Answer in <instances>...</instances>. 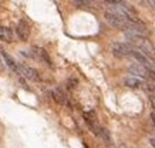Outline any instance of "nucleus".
<instances>
[{
	"instance_id": "nucleus-1",
	"label": "nucleus",
	"mask_w": 155,
	"mask_h": 148,
	"mask_svg": "<svg viewBox=\"0 0 155 148\" xmlns=\"http://www.w3.org/2000/svg\"><path fill=\"white\" fill-rule=\"evenodd\" d=\"M134 60H135L137 63H140L141 66H144L145 68H148V70H151V71H154L155 70V63L151 60V57H148V56H145L144 53L138 51V50H135V48H132L131 54H130Z\"/></svg>"
},
{
	"instance_id": "nucleus-2",
	"label": "nucleus",
	"mask_w": 155,
	"mask_h": 148,
	"mask_svg": "<svg viewBox=\"0 0 155 148\" xmlns=\"http://www.w3.org/2000/svg\"><path fill=\"white\" fill-rule=\"evenodd\" d=\"M104 17H105V20H107V21L111 24L113 27H115V29L125 30V24H127L128 20L122 19V17H120V16L115 15V13H113V12H105Z\"/></svg>"
},
{
	"instance_id": "nucleus-3",
	"label": "nucleus",
	"mask_w": 155,
	"mask_h": 148,
	"mask_svg": "<svg viewBox=\"0 0 155 148\" xmlns=\"http://www.w3.org/2000/svg\"><path fill=\"white\" fill-rule=\"evenodd\" d=\"M111 50H113V54L117 58H122V57H127V56L131 54L132 47L127 43H114Z\"/></svg>"
},
{
	"instance_id": "nucleus-4",
	"label": "nucleus",
	"mask_w": 155,
	"mask_h": 148,
	"mask_svg": "<svg viewBox=\"0 0 155 148\" xmlns=\"http://www.w3.org/2000/svg\"><path fill=\"white\" fill-rule=\"evenodd\" d=\"M16 73L24 76L26 78H28V80H33V81H37L38 78H40L37 70H34V68H31V67H28V66H23V64H17Z\"/></svg>"
},
{
	"instance_id": "nucleus-5",
	"label": "nucleus",
	"mask_w": 155,
	"mask_h": 148,
	"mask_svg": "<svg viewBox=\"0 0 155 148\" xmlns=\"http://www.w3.org/2000/svg\"><path fill=\"white\" fill-rule=\"evenodd\" d=\"M16 33H17L20 40H23V41H26L28 38V36H30V27H28V24L24 20H20L19 21L17 27H16Z\"/></svg>"
},
{
	"instance_id": "nucleus-6",
	"label": "nucleus",
	"mask_w": 155,
	"mask_h": 148,
	"mask_svg": "<svg viewBox=\"0 0 155 148\" xmlns=\"http://www.w3.org/2000/svg\"><path fill=\"white\" fill-rule=\"evenodd\" d=\"M124 86H127L128 88H141L144 86V81L137 78V77H132V76H128L124 78Z\"/></svg>"
},
{
	"instance_id": "nucleus-7",
	"label": "nucleus",
	"mask_w": 155,
	"mask_h": 148,
	"mask_svg": "<svg viewBox=\"0 0 155 148\" xmlns=\"http://www.w3.org/2000/svg\"><path fill=\"white\" fill-rule=\"evenodd\" d=\"M34 57H38L40 60H43V61L46 63V64L51 66V60H50V57H48L47 51H46V50H43V48L34 47Z\"/></svg>"
},
{
	"instance_id": "nucleus-8",
	"label": "nucleus",
	"mask_w": 155,
	"mask_h": 148,
	"mask_svg": "<svg viewBox=\"0 0 155 148\" xmlns=\"http://www.w3.org/2000/svg\"><path fill=\"white\" fill-rule=\"evenodd\" d=\"M53 96H54V100L57 101V103H60V104H66V105H70V103H68V100H67L66 94L63 93L61 90H54L53 91Z\"/></svg>"
},
{
	"instance_id": "nucleus-9",
	"label": "nucleus",
	"mask_w": 155,
	"mask_h": 148,
	"mask_svg": "<svg viewBox=\"0 0 155 148\" xmlns=\"http://www.w3.org/2000/svg\"><path fill=\"white\" fill-rule=\"evenodd\" d=\"M0 38L3 41H13V33L12 30L7 29V27H0Z\"/></svg>"
},
{
	"instance_id": "nucleus-10",
	"label": "nucleus",
	"mask_w": 155,
	"mask_h": 148,
	"mask_svg": "<svg viewBox=\"0 0 155 148\" xmlns=\"http://www.w3.org/2000/svg\"><path fill=\"white\" fill-rule=\"evenodd\" d=\"M2 56H3V58H5L6 64H7V66H9L12 70H14V71H16V68H17V64H16V61H14L13 58L10 57V56H9V54H7L6 51H2Z\"/></svg>"
},
{
	"instance_id": "nucleus-11",
	"label": "nucleus",
	"mask_w": 155,
	"mask_h": 148,
	"mask_svg": "<svg viewBox=\"0 0 155 148\" xmlns=\"http://www.w3.org/2000/svg\"><path fill=\"white\" fill-rule=\"evenodd\" d=\"M67 86H68V88H74V87L77 86V80H74V78H70V80L67 81Z\"/></svg>"
},
{
	"instance_id": "nucleus-12",
	"label": "nucleus",
	"mask_w": 155,
	"mask_h": 148,
	"mask_svg": "<svg viewBox=\"0 0 155 148\" xmlns=\"http://www.w3.org/2000/svg\"><path fill=\"white\" fill-rule=\"evenodd\" d=\"M150 100H151V104H152V108L155 110V94H151Z\"/></svg>"
},
{
	"instance_id": "nucleus-13",
	"label": "nucleus",
	"mask_w": 155,
	"mask_h": 148,
	"mask_svg": "<svg viewBox=\"0 0 155 148\" xmlns=\"http://www.w3.org/2000/svg\"><path fill=\"white\" fill-rule=\"evenodd\" d=\"M151 120H152V123H154V125H155V111L151 113Z\"/></svg>"
},
{
	"instance_id": "nucleus-14",
	"label": "nucleus",
	"mask_w": 155,
	"mask_h": 148,
	"mask_svg": "<svg viewBox=\"0 0 155 148\" xmlns=\"http://www.w3.org/2000/svg\"><path fill=\"white\" fill-rule=\"evenodd\" d=\"M150 143H151V145L155 148V137H152V138H150Z\"/></svg>"
}]
</instances>
